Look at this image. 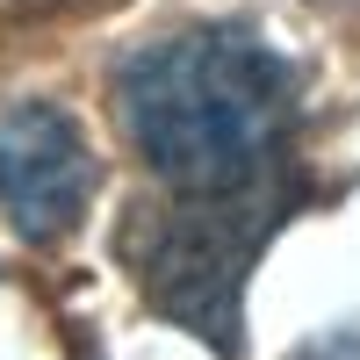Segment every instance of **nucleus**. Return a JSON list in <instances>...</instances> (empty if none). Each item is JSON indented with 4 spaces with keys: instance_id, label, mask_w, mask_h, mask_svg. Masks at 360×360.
<instances>
[{
    "instance_id": "f257e3e1",
    "label": "nucleus",
    "mask_w": 360,
    "mask_h": 360,
    "mask_svg": "<svg viewBox=\"0 0 360 360\" xmlns=\"http://www.w3.org/2000/svg\"><path fill=\"white\" fill-rule=\"evenodd\" d=\"M303 72L252 22H188L115 65V115L173 195H238L288 180Z\"/></svg>"
},
{
    "instance_id": "f03ea898",
    "label": "nucleus",
    "mask_w": 360,
    "mask_h": 360,
    "mask_svg": "<svg viewBox=\"0 0 360 360\" xmlns=\"http://www.w3.org/2000/svg\"><path fill=\"white\" fill-rule=\"evenodd\" d=\"M295 202L303 195L288 180L238 195H137L115 224V266L137 281L152 317L195 332L217 360H245V281Z\"/></svg>"
},
{
    "instance_id": "7ed1b4c3",
    "label": "nucleus",
    "mask_w": 360,
    "mask_h": 360,
    "mask_svg": "<svg viewBox=\"0 0 360 360\" xmlns=\"http://www.w3.org/2000/svg\"><path fill=\"white\" fill-rule=\"evenodd\" d=\"M94 188H101V159L72 108L58 101L0 108V209L29 245L79 231V217L94 209Z\"/></svg>"
},
{
    "instance_id": "20e7f679",
    "label": "nucleus",
    "mask_w": 360,
    "mask_h": 360,
    "mask_svg": "<svg viewBox=\"0 0 360 360\" xmlns=\"http://www.w3.org/2000/svg\"><path fill=\"white\" fill-rule=\"evenodd\" d=\"M288 360H360V324H332V332L303 339Z\"/></svg>"
},
{
    "instance_id": "39448f33",
    "label": "nucleus",
    "mask_w": 360,
    "mask_h": 360,
    "mask_svg": "<svg viewBox=\"0 0 360 360\" xmlns=\"http://www.w3.org/2000/svg\"><path fill=\"white\" fill-rule=\"evenodd\" d=\"M72 360H108V353H101L94 339H72Z\"/></svg>"
}]
</instances>
